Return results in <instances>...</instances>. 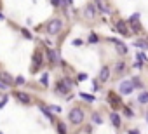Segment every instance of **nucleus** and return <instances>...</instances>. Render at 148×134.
Masks as SVG:
<instances>
[{"label": "nucleus", "instance_id": "nucleus-1", "mask_svg": "<svg viewBox=\"0 0 148 134\" xmlns=\"http://www.w3.org/2000/svg\"><path fill=\"white\" fill-rule=\"evenodd\" d=\"M61 28H63V21H61V19H51V21L45 25V30H47L49 35H58V33L61 31Z\"/></svg>", "mask_w": 148, "mask_h": 134}, {"label": "nucleus", "instance_id": "nucleus-2", "mask_svg": "<svg viewBox=\"0 0 148 134\" xmlns=\"http://www.w3.org/2000/svg\"><path fill=\"white\" fill-rule=\"evenodd\" d=\"M68 117H70V122H71V124L79 125V124H82V120H84V111H82L80 108H73Z\"/></svg>", "mask_w": 148, "mask_h": 134}, {"label": "nucleus", "instance_id": "nucleus-3", "mask_svg": "<svg viewBox=\"0 0 148 134\" xmlns=\"http://www.w3.org/2000/svg\"><path fill=\"white\" fill-rule=\"evenodd\" d=\"M71 87H73L71 80H70V79H64V80H59V82H58V85H56V91H58L59 94H68Z\"/></svg>", "mask_w": 148, "mask_h": 134}, {"label": "nucleus", "instance_id": "nucleus-4", "mask_svg": "<svg viewBox=\"0 0 148 134\" xmlns=\"http://www.w3.org/2000/svg\"><path fill=\"white\" fill-rule=\"evenodd\" d=\"M132 89H134L132 80H124V82L120 84V92H122V94H129V92H132Z\"/></svg>", "mask_w": 148, "mask_h": 134}, {"label": "nucleus", "instance_id": "nucleus-5", "mask_svg": "<svg viewBox=\"0 0 148 134\" xmlns=\"http://www.w3.org/2000/svg\"><path fill=\"white\" fill-rule=\"evenodd\" d=\"M47 59L54 64V63H58V61H59V54H58L54 49H47Z\"/></svg>", "mask_w": 148, "mask_h": 134}, {"label": "nucleus", "instance_id": "nucleus-6", "mask_svg": "<svg viewBox=\"0 0 148 134\" xmlns=\"http://www.w3.org/2000/svg\"><path fill=\"white\" fill-rule=\"evenodd\" d=\"M0 80H2L5 85H14V79H12L9 73H5V72H2V73H0Z\"/></svg>", "mask_w": 148, "mask_h": 134}, {"label": "nucleus", "instance_id": "nucleus-7", "mask_svg": "<svg viewBox=\"0 0 148 134\" xmlns=\"http://www.w3.org/2000/svg\"><path fill=\"white\" fill-rule=\"evenodd\" d=\"M112 42L115 44V47H117V51H119V54H122V56H124V54H127V45H124V44H122L120 40H115V38H113Z\"/></svg>", "mask_w": 148, "mask_h": 134}, {"label": "nucleus", "instance_id": "nucleus-8", "mask_svg": "<svg viewBox=\"0 0 148 134\" xmlns=\"http://www.w3.org/2000/svg\"><path fill=\"white\" fill-rule=\"evenodd\" d=\"M108 77H110V68L108 66H103L101 72H99V82H106Z\"/></svg>", "mask_w": 148, "mask_h": 134}, {"label": "nucleus", "instance_id": "nucleus-9", "mask_svg": "<svg viewBox=\"0 0 148 134\" xmlns=\"http://www.w3.org/2000/svg\"><path fill=\"white\" fill-rule=\"evenodd\" d=\"M16 98H18L21 103H25V105H30V103H32V99H30V96H28L26 92H16Z\"/></svg>", "mask_w": 148, "mask_h": 134}, {"label": "nucleus", "instance_id": "nucleus-10", "mask_svg": "<svg viewBox=\"0 0 148 134\" xmlns=\"http://www.w3.org/2000/svg\"><path fill=\"white\" fill-rule=\"evenodd\" d=\"M40 63H42V56L38 52H35V56H33V70L32 72H37V68L40 66Z\"/></svg>", "mask_w": 148, "mask_h": 134}, {"label": "nucleus", "instance_id": "nucleus-11", "mask_svg": "<svg viewBox=\"0 0 148 134\" xmlns=\"http://www.w3.org/2000/svg\"><path fill=\"white\" fill-rule=\"evenodd\" d=\"M117 30H119L122 35H129V33H131V31L125 28V21H119V23H117Z\"/></svg>", "mask_w": 148, "mask_h": 134}, {"label": "nucleus", "instance_id": "nucleus-12", "mask_svg": "<svg viewBox=\"0 0 148 134\" xmlns=\"http://www.w3.org/2000/svg\"><path fill=\"white\" fill-rule=\"evenodd\" d=\"M110 120H112V124H113L115 127H119V125H120V117H119L115 111H112V113H110Z\"/></svg>", "mask_w": 148, "mask_h": 134}, {"label": "nucleus", "instance_id": "nucleus-13", "mask_svg": "<svg viewBox=\"0 0 148 134\" xmlns=\"http://www.w3.org/2000/svg\"><path fill=\"white\" fill-rule=\"evenodd\" d=\"M40 110H42V113L47 117V118H51V120H54V117H52V113H51V110H49V106H44V105H40Z\"/></svg>", "mask_w": 148, "mask_h": 134}, {"label": "nucleus", "instance_id": "nucleus-14", "mask_svg": "<svg viewBox=\"0 0 148 134\" xmlns=\"http://www.w3.org/2000/svg\"><path fill=\"white\" fill-rule=\"evenodd\" d=\"M96 5H98V9H99V11H103L105 14H108V12H110V11H108V7L103 4V0H96Z\"/></svg>", "mask_w": 148, "mask_h": 134}, {"label": "nucleus", "instance_id": "nucleus-15", "mask_svg": "<svg viewBox=\"0 0 148 134\" xmlns=\"http://www.w3.org/2000/svg\"><path fill=\"white\" fill-rule=\"evenodd\" d=\"M94 14H96V9H94V5H87V7H86V16H87V18H92Z\"/></svg>", "mask_w": 148, "mask_h": 134}, {"label": "nucleus", "instance_id": "nucleus-16", "mask_svg": "<svg viewBox=\"0 0 148 134\" xmlns=\"http://www.w3.org/2000/svg\"><path fill=\"white\" fill-rule=\"evenodd\" d=\"M138 101H139L141 105H145V103H148V92H141V94L138 96Z\"/></svg>", "mask_w": 148, "mask_h": 134}, {"label": "nucleus", "instance_id": "nucleus-17", "mask_svg": "<svg viewBox=\"0 0 148 134\" xmlns=\"http://www.w3.org/2000/svg\"><path fill=\"white\" fill-rule=\"evenodd\" d=\"M80 98H82V99H86V101H89V103H92V101H94V96L86 94V92H80Z\"/></svg>", "mask_w": 148, "mask_h": 134}, {"label": "nucleus", "instance_id": "nucleus-18", "mask_svg": "<svg viewBox=\"0 0 148 134\" xmlns=\"http://www.w3.org/2000/svg\"><path fill=\"white\" fill-rule=\"evenodd\" d=\"M40 82H42V85H44V87H47V85H49V75H47V73H44V75H42V79H40Z\"/></svg>", "mask_w": 148, "mask_h": 134}, {"label": "nucleus", "instance_id": "nucleus-19", "mask_svg": "<svg viewBox=\"0 0 148 134\" xmlns=\"http://www.w3.org/2000/svg\"><path fill=\"white\" fill-rule=\"evenodd\" d=\"M23 84H25V77L23 75H19V77L14 79V85H23Z\"/></svg>", "mask_w": 148, "mask_h": 134}, {"label": "nucleus", "instance_id": "nucleus-20", "mask_svg": "<svg viewBox=\"0 0 148 134\" xmlns=\"http://www.w3.org/2000/svg\"><path fill=\"white\" fill-rule=\"evenodd\" d=\"M108 98H110V103H112V105H119V98H117L113 92H110V94H108Z\"/></svg>", "mask_w": 148, "mask_h": 134}, {"label": "nucleus", "instance_id": "nucleus-21", "mask_svg": "<svg viewBox=\"0 0 148 134\" xmlns=\"http://www.w3.org/2000/svg\"><path fill=\"white\" fill-rule=\"evenodd\" d=\"M134 45H136V47H141V49H148V44H146V42H143V40L134 42Z\"/></svg>", "mask_w": 148, "mask_h": 134}, {"label": "nucleus", "instance_id": "nucleus-22", "mask_svg": "<svg viewBox=\"0 0 148 134\" xmlns=\"http://www.w3.org/2000/svg\"><path fill=\"white\" fill-rule=\"evenodd\" d=\"M132 85H134L136 89H143V84H141L139 79H132Z\"/></svg>", "mask_w": 148, "mask_h": 134}, {"label": "nucleus", "instance_id": "nucleus-23", "mask_svg": "<svg viewBox=\"0 0 148 134\" xmlns=\"http://www.w3.org/2000/svg\"><path fill=\"white\" fill-rule=\"evenodd\" d=\"M89 42H91V44H98V35H96V33H91V35H89Z\"/></svg>", "mask_w": 148, "mask_h": 134}, {"label": "nucleus", "instance_id": "nucleus-24", "mask_svg": "<svg viewBox=\"0 0 148 134\" xmlns=\"http://www.w3.org/2000/svg\"><path fill=\"white\" fill-rule=\"evenodd\" d=\"M92 122H94V124H101V122H103V118H101L98 113H94V115H92Z\"/></svg>", "mask_w": 148, "mask_h": 134}, {"label": "nucleus", "instance_id": "nucleus-25", "mask_svg": "<svg viewBox=\"0 0 148 134\" xmlns=\"http://www.w3.org/2000/svg\"><path fill=\"white\" fill-rule=\"evenodd\" d=\"M58 131H59V134H66V127H64V124H58Z\"/></svg>", "mask_w": 148, "mask_h": 134}, {"label": "nucleus", "instance_id": "nucleus-26", "mask_svg": "<svg viewBox=\"0 0 148 134\" xmlns=\"http://www.w3.org/2000/svg\"><path fill=\"white\" fill-rule=\"evenodd\" d=\"M51 4H52L54 7H59V5H63V4H64V0H51Z\"/></svg>", "mask_w": 148, "mask_h": 134}, {"label": "nucleus", "instance_id": "nucleus-27", "mask_svg": "<svg viewBox=\"0 0 148 134\" xmlns=\"http://www.w3.org/2000/svg\"><path fill=\"white\" fill-rule=\"evenodd\" d=\"M49 110H51V111H54V113H59V111H61V108H59V106H56V105H51V106H49Z\"/></svg>", "mask_w": 148, "mask_h": 134}, {"label": "nucleus", "instance_id": "nucleus-28", "mask_svg": "<svg viewBox=\"0 0 148 134\" xmlns=\"http://www.w3.org/2000/svg\"><path fill=\"white\" fill-rule=\"evenodd\" d=\"M138 19H139V14L136 12V14H132V16H131V19H129V23H136Z\"/></svg>", "mask_w": 148, "mask_h": 134}, {"label": "nucleus", "instance_id": "nucleus-29", "mask_svg": "<svg viewBox=\"0 0 148 134\" xmlns=\"http://www.w3.org/2000/svg\"><path fill=\"white\" fill-rule=\"evenodd\" d=\"M7 101H9V98H7V96H2V99H0V108H4V105H5Z\"/></svg>", "mask_w": 148, "mask_h": 134}, {"label": "nucleus", "instance_id": "nucleus-30", "mask_svg": "<svg viewBox=\"0 0 148 134\" xmlns=\"http://www.w3.org/2000/svg\"><path fill=\"white\" fill-rule=\"evenodd\" d=\"M21 33H23V35H25L26 38H32V35H30V31H28L26 28H23V30H21Z\"/></svg>", "mask_w": 148, "mask_h": 134}, {"label": "nucleus", "instance_id": "nucleus-31", "mask_svg": "<svg viewBox=\"0 0 148 134\" xmlns=\"http://www.w3.org/2000/svg\"><path fill=\"white\" fill-rule=\"evenodd\" d=\"M117 72H119V73L124 72V63H119V64H117Z\"/></svg>", "mask_w": 148, "mask_h": 134}, {"label": "nucleus", "instance_id": "nucleus-32", "mask_svg": "<svg viewBox=\"0 0 148 134\" xmlns=\"http://www.w3.org/2000/svg\"><path fill=\"white\" fill-rule=\"evenodd\" d=\"M73 45H75V47L82 45V40H80V38H75V40H73Z\"/></svg>", "mask_w": 148, "mask_h": 134}, {"label": "nucleus", "instance_id": "nucleus-33", "mask_svg": "<svg viewBox=\"0 0 148 134\" xmlns=\"http://www.w3.org/2000/svg\"><path fill=\"white\" fill-rule=\"evenodd\" d=\"M7 87H9V85H5L2 80H0V91H7Z\"/></svg>", "mask_w": 148, "mask_h": 134}, {"label": "nucleus", "instance_id": "nucleus-34", "mask_svg": "<svg viewBox=\"0 0 148 134\" xmlns=\"http://www.w3.org/2000/svg\"><path fill=\"white\" fill-rule=\"evenodd\" d=\"M124 113H125V115H127V117H132V111H131V110H129V108H124Z\"/></svg>", "mask_w": 148, "mask_h": 134}, {"label": "nucleus", "instance_id": "nucleus-35", "mask_svg": "<svg viewBox=\"0 0 148 134\" xmlns=\"http://www.w3.org/2000/svg\"><path fill=\"white\" fill-rule=\"evenodd\" d=\"M138 59L143 61V59H145V54H143V52H138Z\"/></svg>", "mask_w": 148, "mask_h": 134}, {"label": "nucleus", "instance_id": "nucleus-36", "mask_svg": "<svg viewBox=\"0 0 148 134\" xmlns=\"http://www.w3.org/2000/svg\"><path fill=\"white\" fill-rule=\"evenodd\" d=\"M73 2V0H64V4H71Z\"/></svg>", "mask_w": 148, "mask_h": 134}, {"label": "nucleus", "instance_id": "nucleus-37", "mask_svg": "<svg viewBox=\"0 0 148 134\" xmlns=\"http://www.w3.org/2000/svg\"><path fill=\"white\" fill-rule=\"evenodd\" d=\"M0 19H4V16H2V14H0Z\"/></svg>", "mask_w": 148, "mask_h": 134}, {"label": "nucleus", "instance_id": "nucleus-38", "mask_svg": "<svg viewBox=\"0 0 148 134\" xmlns=\"http://www.w3.org/2000/svg\"><path fill=\"white\" fill-rule=\"evenodd\" d=\"M0 134H2V132H0Z\"/></svg>", "mask_w": 148, "mask_h": 134}]
</instances>
